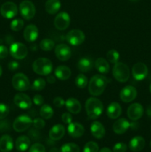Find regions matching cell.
<instances>
[{"label":"cell","mask_w":151,"mask_h":152,"mask_svg":"<svg viewBox=\"0 0 151 152\" xmlns=\"http://www.w3.org/2000/svg\"><path fill=\"white\" fill-rule=\"evenodd\" d=\"M108 82L109 80L105 76L99 74L93 76L89 82V93L93 96H99L105 91Z\"/></svg>","instance_id":"obj_1"},{"label":"cell","mask_w":151,"mask_h":152,"mask_svg":"<svg viewBox=\"0 0 151 152\" xmlns=\"http://www.w3.org/2000/svg\"><path fill=\"white\" fill-rule=\"evenodd\" d=\"M85 110L88 117L92 120H96L103 112V103L97 98L90 97L86 101Z\"/></svg>","instance_id":"obj_2"},{"label":"cell","mask_w":151,"mask_h":152,"mask_svg":"<svg viewBox=\"0 0 151 152\" xmlns=\"http://www.w3.org/2000/svg\"><path fill=\"white\" fill-rule=\"evenodd\" d=\"M33 70L38 75H49L53 70L52 62L47 58H38L33 63Z\"/></svg>","instance_id":"obj_3"},{"label":"cell","mask_w":151,"mask_h":152,"mask_svg":"<svg viewBox=\"0 0 151 152\" xmlns=\"http://www.w3.org/2000/svg\"><path fill=\"white\" fill-rule=\"evenodd\" d=\"M113 75L119 83H126L130 78L129 67L122 62H116L113 68Z\"/></svg>","instance_id":"obj_4"},{"label":"cell","mask_w":151,"mask_h":152,"mask_svg":"<svg viewBox=\"0 0 151 152\" xmlns=\"http://www.w3.org/2000/svg\"><path fill=\"white\" fill-rule=\"evenodd\" d=\"M12 86L19 91H25L30 88V83L25 74L18 73L12 78Z\"/></svg>","instance_id":"obj_5"},{"label":"cell","mask_w":151,"mask_h":152,"mask_svg":"<svg viewBox=\"0 0 151 152\" xmlns=\"http://www.w3.org/2000/svg\"><path fill=\"white\" fill-rule=\"evenodd\" d=\"M19 10L22 17L26 20H30L36 14V7L33 3L29 0L22 1L19 4Z\"/></svg>","instance_id":"obj_6"},{"label":"cell","mask_w":151,"mask_h":152,"mask_svg":"<svg viewBox=\"0 0 151 152\" xmlns=\"http://www.w3.org/2000/svg\"><path fill=\"white\" fill-rule=\"evenodd\" d=\"M33 124V120L30 117L25 114L19 116L13 123V128L16 132H22L29 129Z\"/></svg>","instance_id":"obj_7"},{"label":"cell","mask_w":151,"mask_h":152,"mask_svg":"<svg viewBox=\"0 0 151 152\" xmlns=\"http://www.w3.org/2000/svg\"><path fill=\"white\" fill-rule=\"evenodd\" d=\"M85 39V35L81 30L73 29L70 31L66 36V40L71 45H80L84 42Z\"/></svg>","instance_id":"obj_8"},{"label":"cell","mask_w":151,"mask_h":152,"mask_svg":"<svg viewBox=\"0 0 151 152\" xmlns=\"http://www.w3.org/2000/svg\"><path fill=\"white\" fill-rule=\"evenodd\" d=\"M10 55L16 59H23L28 55V48L21 42H14L10 45Z\"/></svg>","instance_id":"obj_9"},{"label":"cell","mask_w":151,"mask_h":152,"mask_svg":"<svg viewBox=\"0 0 151 152\" xmlns=\"http://www.w3.org/2000/svg\"><path fill=\"white\" fill-rule=\"evenodd\" d=\"M70 23V18L66 12H61L58 13L54 19V26L59 31H64L69 27Z\"/></svg>","instance_id":"obj_10"},{"label":"cell","mask_w":151,"mask_h":152,"mask_svg":"<svg viewBox=\"0 0 151 152\" xmlns=\"http://www.w3.org/2000/svg\"><path fill=\"white\" fill-rule=\"evenodd\" d=\"M0 13L3 17L6 19H12L18 13V7L15 3L12 1H7L1 5Z\"/></svg>","instance_id":"obj_11"},{"label":"cell","mask_w":151,"mask_h":152,"mask_svg":"<svg viewBox=\"0 0 151 152\" xmlns=\"http://www.w3.org/2000/svg\"><path fill=\"white\" fill-rule=\"evenodd\" d=\"M132 74L135 80L140 81L143 80L148 74V68L143 62H137L132 68Z\"/></svg>","instance_id":"obj_12"},{"label":"cell","mask_w":151,"mask_h":152,"mask_svg":"<svg viewBox=\"0 0 151 152\" xmlns=\"http://www.w3.org/2000/svg\"><path fill=\"white\" fill-rule=\"evenodd\" d=\"M143 114V106L140 103H138V102L132 104L127 108V117L133 121H136V120H139L142 117Z\"/></svg>","instance_id":"obj_13"},{"label":"cell","mask_w":151,"mask_h":152,"mask_svg":"<svg viewBox=\"0 0 151 152\" xmlns=\"http://www.w3.org/2000/svg\"><path fill=\"white\" fill-rule=\"evenodd\" d=\"M15 105L22 109H28L32 105V100L28 95L25 94H16L13 98Z\"/></svg>","instance_id":"obj_14"},{"label":"cell","mask_w":151,"mask_h":152,"mask_svg":"<svg viewBox=\"0 0 151 152\" xmlns=\"http://www.w3.org/2000/svg\"><path fill=\"white\" fill-rule=\"evenodd\" d=\"M137 96V91L133 86H127L121 89L120 99L124 102H130L134 100Z\"/></svg>","instance_id":"obj_15"},{"label":"cell","mask_w":151,"mask_h":152,"mask_svg":"<svg viewBox=\"0 0 151 152\" xmlns=\"http://www.w3.org/2000/svg\"><path fill=\"white\" fill-rule=\"evenodd\" d=\"M55 54L60 61H67L70 58L71 50L65 44H59L55 48Z\"/></svg>","instance_id":"obj_16"},{"label":"cell","mask_w":151,"mask_h":152,"mask_svg":"<svg viewBox=\"0 0 151 152\" xmlns=\"http://www.w3.org/2000/svg\"><path fill=\"white\" fill-rule=\"evenodd\" d=\"M68 132L70 137L73 138H78L84 133V128L78 123H72L68 124Z\"/></svg>","instance_id":"obj_17"},{"label":"cell","mask_w":151,"mask_h":152,"mask_svg":"<svg viewBox=\"0 0 151 152\" xmlns=\"http://www.w3.org/2000/svg\"><path fill=\"white\" fill-rule=\"evenodd\" d=\"M130 123L125 118H120L117 120L113 125V130L117 134H122L125 133L130 128Z\"/></svg>","instance_id":"obj_18"},{"label":"cell","mask_w":151,"mask_h":152,"mask_svg":"<svg viewBox=\"0 0 151 152\" xmlns=\"http://www.w3.org/2000/svg\"><path fill=\"white\" fill-rule=\"evenodd\" d=\"M24 38L27 42H34L38 37V30L34 25H29L24 30Z\"/></svg>","instance_id":"obj_19"},{"label":"cell","mask_w":151,"mask_h":152,"mask_svg":"<svg viewBox=\"0 0 151 152\" xmlns=\"http://www.w3.org/2000/svg\"><path fill=\"white\" fill-rule=\"evenodd\" d=\"M107 115L109 118L115 120L120 117L121 114V107L119 103L116 102H113L107 108Z\"/></svg>","instance_id":"obj_20"},{"label":"cell","mask_w":151,"mask_h":152,"mask_svg":"<svg viewBox=\"0 0 151 152\" xmlns=\"http://www.w3.org/2000/svg\"><path fill=\"white\" fill-rule=\"evenodd\" d=\"M65 129L62 125L57 124L53 126L49 132V137L52 140H59L64 137Z\"/></svg>","instance_id":"obj_21"},{"label":"cell","mask_w":151,"mask_h":152,"mask_svg":"<svg viewBox=\"0 0 151 152\" xmlns=\"http://www.w3.org/2000/svg\"><path fill=\"white\" fill-rule=\"evenodd\" d=\"M92 135L96 139H102L105 135V129L100 122H93L90 126Z\"/></svg>","instance_id":"obj_22"},{"label":"cell","mask_w":151,"mask_h":152,"mask_svg":"<svg viewBox=\"0 0 151 152\" xmlns=\"http://www.w3.org/2000/svg\"><path fill=\"white\" fill-rule=\"evenodd\" d=\"M145 145V140L142 137L136 136L133 137L129 143V148L133 152L141 151Z\"/></svg>","instance_id":"obj_23"},{"label":"cell","mask_w":151,"mask_h":152,"mask_svg":"<svg viewBox=\"0 0 151 152\" xmlns=\"http://www.w3.org/2000/svg\"><path fill=\"white\" fill-rule=\"evenodd\" d=\"M65 105L68 111L74 114H78L81 110V103L75 98H68L65 102Z\"/></svg>","instance_id":"obj_24"},{"label":"cell","mask_w":151,"mask_h":152,"mask_svg":"<svg viewBox=\"0 0 151 152\" xmlns=\"http://www.w3.org/2000/svg\"><path fill=\"white\" fill-rule=\"evenodd\" d=\"M13 148V139L9 135H3L0 137V151L1 152H9Z\"/></svg>","instance_id":"obj_25"},{"label":"cell","mask_w":151,"mask_h":152,"mask_svg":"<svg viewBox=\"0 0 151 152\" xmlns=\"http://www.w3.org/2000/svg\"><path fill=\"white\" fill-rule=\"evenodd\" d=\"M93 61L90 57H83L78 60L77 68L81 72H88L93 68Z\"/></svg>","instance_id":"obj_26"},{"label":"cell","mask_w":151,"mask_h":152,"mask_svg":"<svg viewBox=\"0 0 151 152\" xmlns=\"http://www.w3.org/2000/svg\"><path fill=\"white\" fill-rule=\"evenodd\" d=\"M55 76L60 80H67L70 77V68L65 65H59L55 70Z\"/></svg>","instance_id":"obj_27"},{"label":"cell","mask_w":151,"mask_h":152,"mask_svg":"<svg viewBox=\"0 0 151 152\" xmlns=\"http://www.w3.org/2000/svg\"><path fill=\"white\" fill-rule=\"evenodd\" d=\"M30 145V140L27 136H20L16 140V148L19 151H25Z\"/></svg>","instance_id":"obj_28"},{"label":"cell","mask_w":151,"mask_h":152,"mask_svg":"<svg viewBox=\"0 0 151 152\" xmlns=\"http://www.w3.org/2000/svg\"><path fill=\"white\" fill-rule=\"evenodd\" d=\"M61 7L59 0H47L45 2V10L49 14H56Z\"/></svg>","instance_id":"obj_29"},{"label":"cell","mask_w":151,"mask_h":152,"mask_svg":"<svg viewBox=\"0 0 151 152\" xmlns=\"http://www.w3.org/2000/svg\"><path fill=\"white\" fill-rule=\"evenodd\" d=\"M95 68L102 74H107L110 71V65L107 61L104 58H98L94 63Z\"/></svg>","instance_id":"obj_30"},{"label":"cell","mask_w":151,"mask_h":152,"mask_svg":"<svg viewBox=\"0 0 151 152\" xmlns=\"http://www.w3.org/2000/svg\"><path fill=\"white\" fill-rule=\"evenodd\" d=\"M40 116L44 120H49L53 115V110L48 104H44L41 105L39 111Z\"/></svg>","instance_id":"obj_31"},{"label":"cell","mask_w":151,"mask_h":152,"mask_svg":"<svg viewBox=\"0 0 151 152\" xmlns=\"http://www.w3.org/2000/svg\"><path fill=\"white\" fill-rule=\"evenodd\" d=\"M55 46V42L50 39H44L40 42L39 47L44 51H50Z\"/></svg>","instance_id":"obj_32"},{"label":"cell","mask_w":151,"mask_h":152,"mask_svg":"<svg viewBox=\"0 0 151 152\" xmlns=\"http://www.w3.org/2000/svg\"><path fill=\"white\" fill-rule=\"evenodd\" d=\"M60 152H80V148L78 145L73 142L65 143L61 147Z\"/></svg>","instance_id":"obj_33"},{"label":"cell","mask_w":151,"mask_h":152,"mask_svg":"<svg viewBox=\"0 0 151 152\" xmlns=\"http://www.w3.org/2000/svg\"><path fill=\"white\" fill-rule=\"evenodd\" d=\"M87 83H88V80L87 77L85 75L82 74H80L76 77L75 80V84L78 88H84L87 86Z\"/></svg>","instance_id":"obj_34"},{"label":"cell","mask_w":151,"mask_h":152,"mask_svg":"<svg viewBox=\"0 0 151 152\" xmlns=\"http://www.w3.org/2000/svg\"><path fill=\"white\" fill-rule=\"evenodd\" d=\"M106 56L109 62H110L113 64H115L116 62H118L120 56L119 53H118V52L116 50L112 49V50H110L107 53Z\"/></svg>","instance_id":"obj_35"},{"label":"cell","mask_w":151,"mask_h":152,"mask_svg":"<svg viewBox=\"0 0 151 152\" xmlns=\"http://www.w3.org/2000/svg\"><path fill=\"white\" fill-rule=\"evenodd\" d=\"M46 82L42 78H37L33 81L32 84V89L35 91H41L44 88Z\"/></svg>","instance_id":"obj_36"},{"label":"cell","mask_w":151,"mask_h":152,"mask_svg":"<svg viewBox=\"0 0 151 152\" xmlns=\"http://www.w3.org/2000/svg\"><path fill=\"white\" fill-rule=\"evenodd\" d=\"M24 27V22L21 19H14L10 23V28L12 31H21Z\"/></svg>","instance_id":"obj_37"},{"label":"cell","mask_w":151,"mask_h":152,"mask_svg":"<svg viewBox=\"0 0 151 152\" xmlns=\"http://www.w3.org/2000/svg\"><path fill=\"white\" fill-rule=\"evenodd\" d=\"M99 151V145L96 142L90 141L85 144L83 149V152H98Z\"/></svg>","instance_id":"obj_38"},{"label":"cell","mask_w":151,"mask_h":152,"mask_svg":"<svg viewBox=\"0 0 151 152\" xmlns=\"http://www.w3.org/2000/svg\"><path fill=\"white\" fill-rule=\"evenodd\" d=\"M33 126L37 130H39V129H43L45 126V122L43 119L39 118V117H37L35 118L33 120Z\"/></svg>","instance_id":"obj_39"},{"label":"cell","mask_w":151,"mask_h":152,"mask_svg":"<svg viewBox=\"0 0 151 152\" xmlns=\"http://www.w3.org/2000/svg\"><path fill=\"white\" fill-rule=\"evenodd\" d=\"M9 114V107L4 103H0V120L5 118Z\"/></svg>","instance_id":"obj_40"},{"label":"cell","mask_w":151,"mask_h":152,"mask_svg":"<svg viewBox=\"0 0 151 152\" xmlns=\"http://www.w3.org/2000/svg\"><path fill=\"white\" fill-rule=\"evenodd\" d=\"M28 152H45V148L42 144L37 142V143H34L30 148Z\"/></svg>","instance_id":"obj_41"},{"label":"cell","mask_w":151,"mask_h":152,"mask_svg":"<svg viewBox=\"0 0 151 152\" xmlns=\"http://www.w3.org/2000/svg\"><path fill=\"white\" fill-rule=\"evenodd\" d=\"M127 149V146L124 142H118L115 144L113 148V152H126Z\"/></svg>","instance_id":"obj_42"},{"label":"cell","mask_w":151,"mask_h":152,"mask_svg":"<svg viewBox=\"0 0 151 152\" xmlns=\"http://www.w3.org/2000/svg\"><path fill=\"white\" fill-rule=\"evenodd\" d=\"M10 125L8 120H3L0 121V132H4L10 130Z\"/></svg>","instance_id":"obj_43"},{"label":"cell","mask_w":151,"mask_h":152,"mask_svg":"<svg viewBox=\"0 0 151 152\" xmlns=\"http://www.w3.org/2000/svg\"><path fill=\"white\" fill-rule=\"evenodd\" d=\"M72 116H71V114L70 113L65 112L62 115V120L65 124H69V123H70L72 122Z\"/></svg>","instance_id":"obj_44"},{"label":"cell","mask_w":151,"mask_h":152,"mask_svg":"<svg viewBox=\"0 0 151 152\" xmlns=\"http://www.w3.org/2000/svg\"><path fill=\"white\" fill-rule=\"evenodd\" d=\"M34 104L36 105H41L44 103V97L40 94H36L33 98Z\"/></svg>","instance_id":"obj_45"},{"label":"cell","mask_w":151,"mask_h":152,"mask_svg":"<svg viewBox=\"0 0 151 152\" xmlns=\"http://www.w3.org/2000/svg\"><path fill=\"white\" fill-rule=\"evenodd\" d=\"M8 53L9 51L7 48L6 46L1 45H0V59H4V58L7 57Z\"/></svg>","instance_id":"obj_46"},{"label":"cell","mask_w":151,"mask_h":152,"mask_svg":"<svg viewBox=\"0 0 151 152\" xmlns=\"http://www.w3.org/2000/svg\"><path fill=\"white\" fill-rule=\"evenodd\" d=\"M53 105L56 107H58V108H62L64 105L65 104V102L64 101V99H62V97H56L54 99H53Z\"/></svg>","instance_id":"obj_47"},{"label":"cell","mask_w":151,"mask_h":152,"mask_svg":"<svg viewBox=\"0 0 151 152\" xmlns=\"http://www.w3.org/2000/svg\"><path fill=\"white\" fill-rule=\"evenodd\" d=\"M19 67V62H16V61H12L10 63L8 64V68L10 71H14L16 70H17Z\"/></svg>","instance_id":"obj_48"},{"label":"cell","mask_w":151,"mask_h":152,"mask_svg":"<svg viewBox=\"0 0 151 152\" xmlns=\"http://www.w3.org/2000/svg\"><path fill=\"white\" fill-rule=\"evenodd\" d=\"M47 82L48 83H50V84H53L56 82V78H55L54 76L49 74L47 77Z\"/></svg>","instance_id":"obj_49"},{"label":"cell","mask_w":151,"mask_h":152,"mask_svg":"<svg viewBox=\"0 0 151 152\" xmlns=\"http://www.w3.org/2000/svg\"><path fill=\"white\" fill-rule=\"evenodd\" d=\"M36 130H37V129H36ZM36 130H34V129H31V130L30 131L29 134L30 135V137L33 138V139H37L36 136H37V135H38V132H37Z\"/></svg>","instance_id":"obj_50"},{"label":"cell","mask_w":151,"mask_h":152,"mask_svg":"<svg viewBox=\"0 0 151 152\" xmlns=\"http://www.w3.org/2000/svg\"><path fill=\"white\" fill-rule=\"evenodd\" d=\"M130 127L133 130H136V129L139 128V124H138V123H136V122H135V123H131L130 125Z\"/></svg>","instance_id":"obj_51"},{"label":"cell","mask_w":151,"mask_h":152,"mask_svg":"<svg viewBox=\"0 0 151 152\" xmlns=\"http://www.w3.org/2000/svg\"><path fill=\"white\" fill-rule=\"evenodd\" d=\"M147 114L148 117L151 118V105L147 107Z\"/></svg>","instance_id":"obj_52"},{"label":"cell","mask_w":151,"mask_h":152,"mask_svg":"<svg viewBox=\"0 0 151 152\" xmlns=\"http://www.w3.org/2000/svg\"><path fill=\"white\" fill-rule=\"evenodd\" d=\"M99 152H112V151H111L109 148H106V147H105V148H102V149L99 151Z\"/></svg>","instance_id":"obj_53"},{"label":"cell","mask_w":151,"mask_h":152,"mask_svg":"<svg viewBox=\"0 0 151 152\" xmlns=\"http://www.w3.org/2000/svg\"><path fill=\"white\" fill-rule=\"evenodd\" d=\"M1 74H2V68H1V65H0V77L1 76Z\"/></svg>","instance_id":"obj_54"},{"label":"cell","mask_w":151,"mask_h":152,"mask_svg":"<svg viewBox=\"0 0 151 152\" xmlns=\"http://www.w3.org/2000/svg\"><path fill=\"white\" fill-rule=\"evenodd\" d=\"M130 1H137V0H130Z\"/></svg>","instance_id":"obj_55"},{"label":"cell","mask_w":151,"mask_h":152,"mask_svg":"<svg viewBox=\"0 0 151 152\" xmlns=\"http://www.w3.org/2000/svg\"><path fill=\"white\" fill-rule=\"evenodd\" d=\"M150 92H151V84H150Z\"/></svg>","instance_id":"obj_56"},{"label":"cell","mask_w":151,"mask_h":152,"mask_svg":"<svg viewBox=\"0 0 151 152\" xmlns=\"http://www.w3.org/2000/svg\"><path fill=\"white\" fill-rule=\"evenodd\" d=\"M150 146L151 147V140H150Z\"/></svg>","instance_id":"obj_57"}]
</instances>
